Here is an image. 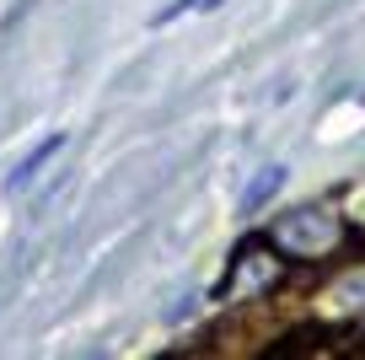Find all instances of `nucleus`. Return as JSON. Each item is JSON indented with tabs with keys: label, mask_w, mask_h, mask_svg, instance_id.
I'll return each mask as SVG.
<instances>
[{
	"label": "nucleus",
	"mask_w": 365,
	"mask_h": 360,
	"mask_svg": "<svg viewBox=\"0 0 365 360\" xmlns=\"http://www.w3.org/2000/svg\"><path fill=\"white\" fill-rule=\"evenodd\" d=\"M344 236H349V231H344V221L333 210H322V204H301V210L279 215V221L269 226V242L285 253V259H301V264L328 259Z\"/></svg>",
	"instance_id": "obj_1"
},
{
	"label": "nucleus",
	"mask_w": 365,
	"mask_h": 360,
	"mask_svg": "<svg viewBox=\"0 0 365 360\" xmlns=\"http://www.w3.org/2000/svg\"><path fill=\"white\" fill-rule=\"evenodd\" d=\"M279 264H285V253L274 248V242H247V248L231 259V274H226V285H220V296L247 291V301L252 296H269L274 280H279Z\"/></svg>",
	"instance_id": "obj_2"
},
{
	"label": "nucleus",
	"mask_w": 365,
	"mask_h": 360,
	"mask_svg": "<svg viewBox=\"0 0 365 360\" xmlns=\"http://www.w3.org/2000/svg\"><path fill=\"white\" fill-rule=\"evenodd\" d=\"M59 151H65V140H59V135H48V140H43L38 151H27V156L16 161V172L6 178V194H22L27 183H33L38 172H43V161H48V156H59Z\"/></svg>",
	"instance_id": "obj_3"
},
{
	"label": "nucleus",
	"mask_w": 365,
	"mask_h": 360,
	"mask_svg": "<svg viewBox=\"0 0 365 360\" xmlns=\"http://www.w3.org/2000/svg\"><path fill=\"white\" fill-rule=\"evenodd\" d=\"M279 189H285V167H263L258 178L247 183V194H242V215H258V210H263V204H269Z\"/></svg>",
	"instance_id": "obj_4"
},
{
	"label": "nucleus",
	"mask_w": 365,
	"mask_h": 360,
	"mask_svg": "<svg viewBox=\"0 0 365 360\" xmlns=\"http://www.w3.org/2000/svg\"><path fill=\"white\" fill-rule=\"evenodd\" d=\"M194 6H205V11H215V6H226V0H194Z\"/></svg>",
	"instance_id": "obj_5"
}]
</instances>
